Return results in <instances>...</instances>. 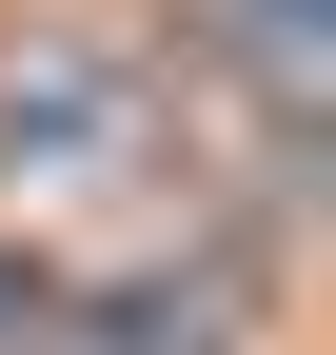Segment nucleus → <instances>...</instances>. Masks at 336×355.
<instances>
[{"mask_svg": "<svg viewBox=\"0 0 336 355\" xmlns=\"http://www.w3.org/2000/svg\"><path fill=\"white\" fill-rule=\"evenodd\" d=\"M139 99H158V79L119 60V40H40V60L0 79V178H20V198L119 178V158H139Z\"/></svg>", "mask_w": 336, "mask_h": 355, "instance_id": "f257e3e1", "label": "nucleus"}, {"mask_svg": "<svg viewBox=\"0 0 336 355\" xmlns=\"http://www.w3.org/2000/svg\"><path fill=\"white\" fill-rule=\"evenodd\" d=\"M218 40H237V79H258V99H277V119H297V99H317V0H237V20H218Z\"/></svg>", "mask_w": 336, "mask_h": 355, "instance_id": "f03ea898", "label": "nucleus"}, {"mask_svg": "<svg viewBox=\"0 0 336 355\" xmlns=\"http://www.w3.org/2000/svg\"><path fill=\"white\" fill-rule=\"evenodd\" d=\"M79 355H218V296H119V316H79Z\"/></svg>", "mask_w": 336, "mask_h": 355, "instance_id": "7ed1b4c3", "label": "nucleus"}]
</instances>
